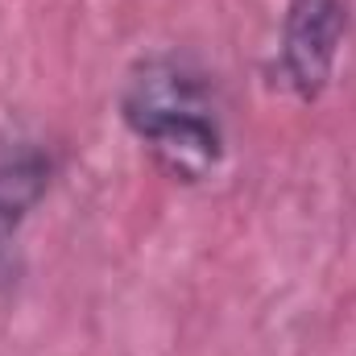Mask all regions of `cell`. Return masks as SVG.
<instances>
[{
	"mask_svg": "<svg viewBox=\"0 0 356 356\" xmlns=\"http://www.w3.org/2000/svg\"><path fill=\"white\" fill-rule=\"evenodd\" d=\"M120 120L145 141L170 178L203 182L224 158V124L211 79L178 58L154 54L137 63L120 91Z\"/></svg>",
	"mask_w": 356,
	"mask_h": 356,
	"instance_id": "obj_1",
	"label": "cell"
},
{
	"mask_svg": "<svg viewBox=\"0 0 356 356\" xmlns=\"http://www.w3.org/2000/svg\"><path fill=\"white\" fill-rule=\"evenodd\" d=\"M348 33L344 0H290L282 21V71L298 99H319Z\"/></svg>",
	"mask_w": 356,
	"mask_h": 356,
	"instance_id": "obj_2",
	"label": "cell"
},
{
	"mask_svg": "<svg viewBox=\"0 0 356 356\" xmlns=\"http://www.w3.org/2000/svg\"><path fill=\"white\" fill-rule=\"evenodd\" d=\"M50 175H54V166L46 154H21V158L0 162V282H8L17 273L13 236L29 220V211L42 203V195L50 191Z\"/></svg>",
	"mask_w": 356,
	"mask_h": 356,
	"instance_id": "obj_3",
	"label": "cell"
}]
</instances>
